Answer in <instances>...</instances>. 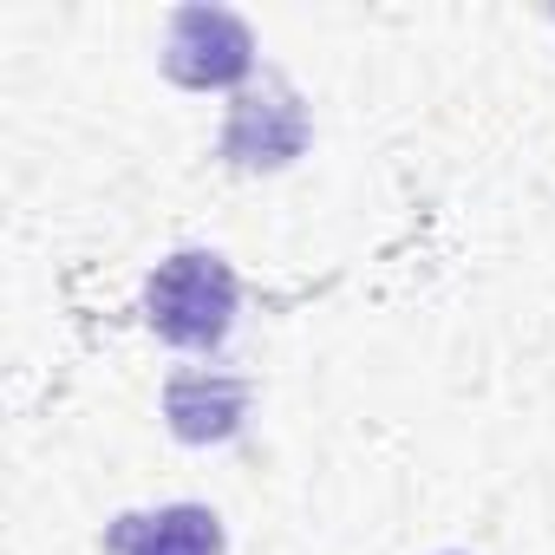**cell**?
<instances>
[{"label": "cell", "mask_w": 555, "mask_h": 555, "mask_svg": "<svg viewBox=\"0 0 555 555\" xmlns=\"http://www.w3.org/2000/svg\"><path fill=\"white\" fill-rule=\"evenodd\" d=\"M144 314L164 340L177 347H216L235 321V274L222 268V255H203V248H183L170 255L151 288H144Z\"/></svg>", "instance_id": "cell-1"}, {"label": "cell", "mask_w": 555, "mask_h": 555, "mask_svg": "<svg viewBox=\"0 0 555 555\" xmlns=\"http://www.w3.org/2000/svg\"><path fill=\"white\" fill-rule=\"evenodd\" d=\"M248 53H255V40H248V27L235 14H222V8H183L170 21L164 66L183 86H229V79L248 73Z\"/></svg>", "instance_id": "cell-2"}, {"label": "cell", "mask_w": 555, "mask_h": 555, "mask_svg": "<svg viewBox=\"0 0 555 555\" xmlns=\"http://www.w3.org/2000/svg\"><path fill=\"white\" fill-rule=\"evenodd\" d=\"M308 138V118L295 105L288 86H261V92H242L235 112H229V131H222V151L235 164H288Z\"/></svg>", "instance_id": "cell-3"}, {"label": "cell", "mask_w": 555, "mask_h": 555, "mask_svg": "<svg viewBox=\"0 0 555 555\" xmlns=\"http://www.w3.org/2000/svg\"><path fill=\"white\" fill-rule=\"evenodd\" d=\"M112 548L118 555H222V522L196 503H170L157 516H118Z\"/></svg>", "instance_id": "cell-4"}, {"label": "cell", "mask_w": 555, "mask_h": 555, "mask_svg": "<svg viewBox=\"0 0 555 555\" xmlns=\"http://www.w3.org/2000/svg\"><path fill=\"white\" fill-rule=\"evenodd\" d=\"M242 405H248V386L242 379H222V373H183L164 392V412H170L177 438H190V444L229 438L242 425Z\"/></svg>", "instance_id": "cell-5"}]
</instances>
